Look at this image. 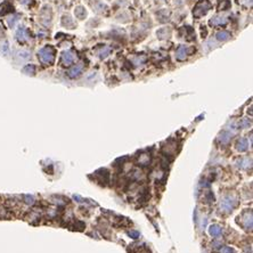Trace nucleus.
Instances as JSON below:
<instances>
[{
  "instance_id": "20",
  "label": "nucleus",
  "mask_w": 253,
  "mask_h": 253,
  "mask_svg": "<svg viewBox=\"0 0 253 253\" xmlns=\"http://www.w3.org/2000/svg\"><path fill=\"white\" fill-rule=\"evenodd\" d=\"M128 235L131 238H135V239L139 237V233H138V231H136V230H130V231L128 233Z\"/></svg>"
},
{
  "instance_id": "18",
  "label": "nucleus",
  "mask_w": 253,
  "mask_h": 253,
  "mask_svg": "<svg viewBox=\"0 0 253 253\" xmlns=\"http://www.w3.org/2000/svg\"><path fill=\"white\" fill-rule=\"evenodd\" d=\"M17 21H18V15H15V16L9 17V18L7 20V22H8V24H9V26H14Z\"/></svg>"
},
{
  "instance_id": "15",
  "label": "nucleus",
  "mask_w": 253,
  "mask_h": 253,
  "mask_svg": "<svg viewBox=\"0 0 253 253\" xmlns=\"http://www.w3.org/2000/svg\"><path fill=\"white\" fill-rule=\"evenodd\" d=\"M144 156H140L139 160H138V163L141 165V167H145V165H147L148 163H149V156L147 155V154H143Z\"/></svg>"
},
{
  "instance_id": "22",
  "label": "nucleus",
  "mask_w": 253,
  "mask_h": 253,
  "mask_svg": "<svg viewBox=\"0 0 253 253\" xmlns=\"http://www.w3.org/2000/svg\"><path fill=\"white\" fill-rule=\"evenodd\" d=\"M222 253H235V251H234L233 249H230V247H223V249L221 250Z\"/></svg>"
},
{
  "instance_id": "7",
  "label": "nucleus",
  "mask_w": 253,
  "mask_h": 253,
  "mask_svg": "<svg viewBox=\"0 0 253 253\" xmlns=\"http://www.w3.org/2000/svg\"><path fill=\"white\" fill-rule=\"evenodd\" d=\"M170 34H171V30L169 29V27H162V29H160L159 31L156 32V35H157V38L161 40L163 39H168L169 37H170Z\"/></svg>"
},
{
  "instance_id": "3",
  "label": "nucleus",
  "mask_w": 253,
  "mask_h": 253,
  "mask_svg": "<svg viewBox=\"0 0 253 253\" xmlns=\"http://www.w3.org/2000/svg\"><path fill=\"white\" fill-rule=\"evenodd\" d=\"M235 207H236V201L233 197H226L221 203V209L226 212H230Z\"/></svg>"
},
{
  "instance_id": "9",
  "label": "nucleus",
  "mask_w": 253,
  "mask_h": 253,
  "mask_svg": "<svg viewBox=\"0 0 253 253\" xmlns=\"http://www.w3.org/2000/svg\"><path fill=\"white\" fill-rule=\"evenodd\" d=\"M74 15H75V17L79 18V20H83V18L86 17V15H87L86 8L82 7V6L77 7L75 9H74Z\"/></svg>"
},
{
  "instance_id": "4",
  "label": "nucleus",
  "mask_w": 253,
  "mask_h": 253,
  "mask_svg": "<svg viewBox=\"0 0 253 253\" xmlns=\"http://www.w3.org/2000/svg\"><path fill=\"white\" fill-rule=\"evenodd\" d=\"M188 51H189V49H188L187 46H180L179 48L177 49V51H176V56H177V58L179 59V61H184V59L187 57Z\"/></svg>"
},
{
  "instance_id": "6",
  "label": "nucleus",
  "mask_w": 253,
  "mask_h": 253,
  "mask_svg": "<svg viewBox=\"0 0 253 253\" xmlns=\"http://www.w3.org/2000/svg\"><path fill=\"white\" fill-rule=\"evenodd\" d=\"M74 61V56L71 51H64L62 55V62L64 65H70Z\"/></svg>"
},
{
  "instance_id": "8",
  "label": "nucleus",
  "mask_w": 253,
  "mask_h": 253,
  "mask_svg": "<svg viewBox=\"0 0 253 253\" xmlns=\"http://www.w3.org/2000/svg\"><path fill=\"white\" fill-rule=\"evenodd\" d=\"M16 37L20 41H26L29 39V33L25 27H20L16 32Z\"/></svg>"
},
{
  "instance_id": "5",
  "label": "nucleus",
  "mask_w": 253,
  "mask_h": 253,
  "mask_svg": "<svg viewBox=\"0 0 253 253\" xmlns=\"http://www.w3.org/2000/svg\"><path fill=\"white\" fill-rule=\"evenodd\" d=\"M82 70H83V65H82V64L75 65V66L72 67V69L69 71V77H70V78H77V77H79V75L82 73Z\"/></svg>"
},
{
  "instance_id": "16",
  "label": "nucleus",
  "mask_w": 253,
  "mask_h": 253,
  "mask_svg": "<svg viewBox=\"0 0 253 253\" xmlns=\"http://www.w3.org/2000/svg\"><path fill=\"white\" fill-rule=\"evenodd\" d=\"M109 53H111V48H109V47H103L101 50H99L98 55H99L101 58H105L107 55H109Z\"/></svg>"
},
{
  "instance_id": "2",
  "label": "nucleus",
  "mask_w": 253,
  "mask_h": 253,
  "mask_svg": "<svg viewBox=\"0 0 253 253\" xmlns=\"http://www.w3.org/2000/svg\"><path fill=\"white\" fill-rule=\"evenodd\" d=\"M210 9V4L208 1H201L196 5V7L194 9V16L195 17H201V16L205 15L208 10Z\"/></svg>"
},
{
  "instance_id": "14",
  "label": "nucleus",
  "mask_w": 253,
  "mask_h": 253,
  "mask_svg": "<svg viewBox=\"0 0 253 253\" xmlns=\"http://www.w3.org/2000/svg\"><path fill=\"white\" fill-rule=\"evenodd\" d=\"M230 138H231V135H230L229 132H222L221 135H220V137H219V139L221 140L220 143H222V144H227L228 141L230 140Z\"/></svg>"
},
{
  "instance_id": "17",
  "label": "nucleus",
  "mask_w": 253,
  "mask_h": 253,
  "mask_svg": "<svg viewBox=\"0 0 253 253\" xmlns=\"http://www.w3.org/2000/svg\"><path fill=\"white\" fill-rule=\"evenodd\" d=\"M62 23H63V25H65L66 27H70V29H72V26H74L73 21L71 20V17H69V16H65V17L63 18Z\"/></svg>"
},
{
  "instance_id": "10",
  "label": "nucleus",
  "mask_w": 253,
  "mask_h": 253,
  "mask_svg": "<svg viewBox=\"0 0 253 253\" xmlns=\"http://www.w3.org/2000/svg\"><path fill=\"white\" fill-rule=\"evenodd\" d=\"M236 148H237V151H239V152H245L246 149L249 148V141H247L245 138H242V139L238 140L237 145H236Z\"/></svg>"
},
{
  "instance_id": "12",
  "label": "nucleus",
  "mask_w": 253,
  "mask_h": 253,
  "mask_svg": "<svg viewBox=\"0 0 253 253\" xmlns=\"http://www.w3.org/2000/svg\"><path fill=\"white\" fill-rule=\"evenodd\" d=\"M226 22L227 20L225 17H222V16H215L214 18L211 20L210 23L212 24V25H221V24H226Z\"/></svg>"
},
{
  "instance_id": "11",
  "label": "nucleus",
  "mask_w": 253,
  "mask_h": 253,
  "mask_svg": "<svg viewBox=\"0 0 253 253\" xmlns=\"http://www.w3.org/2000/svg\"><path fill=\"white\" fill-rule=\"evenodd\" d=\"M209 230H210L211 236H213V237H218L222 233L221 228H220L218 225H212V226H210V229Z\"/></svg>"
},
{
  "instance_id": "21",
  "label": "nucleus",
  "mask_w": 253,
  "mask_h": 253,
  "mask_svg": "<svg viewBox=\"0 0 253 253\" xmlns=\"http://www.w3.org/2000/svg\"><path fill=\"white\" fill-rule=\"evenodd\" d=\"M249 125H250V121L249 120H243L241 122L239 127H242V128H246V127H249Z\"/></svg>"
},
{
  "instance_id": "19",
  "label": "nucleus",
  "mask_w": 253,
  "mask_h": 253,
  "mask_svg": "<svg viewBox=\"0 0 253 253\" xmlns=\"http://www.w3.org/2000/svg\"><path fill=\"white\" fill-rule=\"evenodd\" d=\"M23 71L26 74H33V73H34L35 69H34V66H33V65H27L26 67H24Z\"/></svg>"
},
{
  "instance_id": "13",
  "label": "nucleus",
  "mask_w": 253,
  "mask_h": 253,
  "mask_svg": "<svg viewBox=\"0 0 253 253\" xmlns=\"http://www.w3.org/2000/svg\"><path fill=\"white\" fill-rule=\"evenodd\" d=\"M215 37H217V39H218L219 41H226V40L229 39L230 34H229V32H227V31H220L217 33Z\"/></svg>"
},
{
  "instance_id": "1",
  "label": "nucleus",
  "mask_w": 253,
  "mask_h": 253,
  "mask_svg": "<svg viewBox=\"0 0 253 253\" xmlns=\"http://www.w3.org/2000/svg\"><path fill=\"white\" fill-rule=\"evenodd\" d=\"M39 58L42 63L49 64L54 62L55 58V50L51 47H45L39 51Z\"/></svg>"
}]
</instances>
